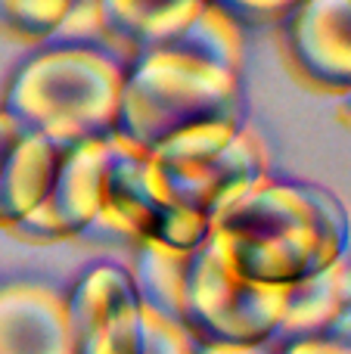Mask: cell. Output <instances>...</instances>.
Here are the masks:
<instances>
[{
	"label": "cell",
	"mask_w": 351,
	"mask_h": 354,
	"mask_svg": "<svg viewBox=\"0 0 351 354\" xmlns=\"http://www.w3.org/2000/svg\"><path fill=\"white\" fill-rule=\"evenodd\" d=\"M97 0H0V35L22 44H44L78 19L93 22Z\"/></svg>",
	"instance_id": "15"
},
{
	"label": "cell",
	"mask_w": 351,
	"mask_h": 354,
	"mask_svg": "<svg viewBox=\"0 0 351 354\" xmlns=\"http://www.w3.org/2000/svg\"><path fill=\"white\" fill-rule=\"evenodd\" d=\"M283 305L286 289L246 280L215 230L190 255L180 324L199 345H271Z\"/></svg>",
	"instance_id": "6"
},
{
	"label": "cell",
	"mask_w": 351,
	"mask_h": 354,
	"mask_svg": "<svg viewBox=\"0 0 351 354\" xmlns=\"http://www.w3.org/2000/svg\"><path fill=\"white\" fill-rule=\"evenodd\" d=\"M211 230L246 280L290 289L351 252V214L333 189L311 180H258L224 208Z\"/></svg>",
	"instance_id": "2"
},
{
	"label": "cell",
	"mask_w": 351,
	"mask_h": 354,
	"mask_svg": "<svg viewBox=\"0 0 351 354\" xmlns=\"http://www.w3.org/2000/svg\"><path fill=\"white\" fill-rule=\"evenodd\" d=\"M205 3L227 16L236 28H258L283 22L302 0H205Z\"/></svg>",
	"instance_id": "16"
},
{
	"label": "cell",
	"mask_w": 351,
	"mask_h": 354,
	"mask_svg": "<svg viewBox=\"0 0 351 354\" xmlns=\"http://www.w3.org/2000/svg\"><path fill=\"white\" fill-rule=\"evenodd\" d=\"M211 224L190 208L178 205L162 189L149 168V156L140 147L109 137V162L103 177V205L84 233V243L99 245H131L155 243L162 249L193 255L209 239Z\"/></svg>",
	"instance_id": "5"
},
{
	"label": "cell",
	"mask_w": 351,
	"mask_h": 354,
	"mask_svg": "<svg viewBox=\"0 0 351 354\" xmlns=\"http://www.w3.org/2000/svg\"><path fill=\"white\" fill-rule=\"evenodd\" d=\"M106 162H109V137L66 149L47 199L10 233L35 245L81 239L93 227L99 205H103Z\"/></svg>",
	"instance_id": "8"
},
{
	"label": "cell",
	"mask_w": 351,
	"mask_h": 354,
	"mask_svg": "<svg viewBox=\"0 0 351 354\" xmlns=\"http://www.w3.org/2000/svg\"><path fill=\"white\" fill-rule=\"evenodd\" d=\"M339 112H342V118H345V122H351V91L339 97Z\"/></svg>",
	"instance_id": "21"
},
{
	"label": "cell",
	"mask_w": 351,
	"mask_h": 354,
	"mask_svg": "<svg viewBox=\"0 0 351 354\" xmlns=\"http://www.w3.org/2000/svg\"><path fill=\"white\" fill-rule=\"evenodd\" d=\"M196 354H271V345H199Z\"/></svg>",
	"instance_id": "20"
},
{
	"label": "cell",
	"mask_w": 351,
	"mask_h": 354,
	"mask_svg": "<svg viewBox=\"0 0 351 354\" xmlns=\"http://www.w3.org/2000/svg\"><path fill=\"white\" fill-rule=\"evenodd\" d=\"M72 354H140L143 301L131 270L97 261L66 292Z\"/></svg>",
	"instance_id": "7"
},
{
	"label": "cell",
	"mask_w": 351,
	"mask_h": 354,
	"mask_svg": "<svg viewBox=\"0 0 351 354\" xmlns=\"http://www.w3.org/2000/svg\"><path fill=\"white\" fill-rule=\"evenodd\" d=\"M0 354H72L66 292L37 280L3 283Z\"/></svg>",
	"instance_id": "10"
},
{
	"label": "cell",
	"mask_w": 351,
	"mask_h": 354,
	"mask_svg": "<svg viewBox=\"0 0 351 354\" xmlns=\"http://www.w3.org/2000/svg\"><path fill=\"white\" fill-rule=\"evenodd\" d=\"M62 153L66 149H59L35 131L19 134L0 171V227L3 230L19 227L28 214L41 208L53 187Z\"/></svg>",
	"instance_id": "13"
},
{
	"label": "cell",
	"mask_w": 351,
	"mask_h": 354,
	"mask_svg": "<svg viewBox=\"0 0 351 354\" xmlns=\"http://www.w3.org/2000/svg\"><path fill=\"white\" fill-rule=\"evenodd\" d=\"M187 264H190V255L162 249V245H155V243L137 245L134 264H131L128 270H131V280H134L143 308H149V311L180 324Z\"/></svg>",
	"instance_id": "14"
},
{
	"label": "cell",
	"mask_w": 351,
	"mask_h": 354,
	"mask_svg": "<svg viewBox=\"0 0 351 354\" xmlns=\"http://www.w3.org/2000/svg\"><path fill=\"white\" fill-rule=\"evenodd\" d=\"M292 72L321 93L351 91V0H302L283 19Z\"/></svg>",
	"instance_id": "9"
},
{
	"label": "cell",
	"mask_w": 351,
	"mask_h": 354,
	"mask_svg": "<svg viewBox=\"0 0 351 354\" xmlns=\"http://www.w3.org/2000/svg\"><path fill=\"white\" fill-rule=\"evenodd\" d=\"M146 156L162 189L209 224L267 177V153L246 122L199 124Z\"/></svg>",
	"instance_id": "4"
},
{
	"label": "cell",
	"mask_w": 351,
	"mask_h": 354,
	"mask_svg": "<svg viewBox=\"0 0 351 354\" xmlns=\"http://www.w3.org/2000/svg\"><path fill=\"white\" fill-rule=\"evenodd\" d=\"M124 59L91 41L44 47L16 68L0 109L59 149L115 134Z\"/></svg>",
	"instance_id": "3"
},
{
	"label": "cell",
	"mask_w": 351,
	"mask_h": 354,
	"mask_svg": "<svg viewBox=\"0 0 351 354\" xmlns=\"http://www.w3.org/2000/svg\"><path fill=\"white\" fill-rule=\"evenodd\" d=\"M271 354H351V342L342 336L333 339H298V342L274 345Z\"/></svg>",
	"instance_id": "18"
},
{
	"label": "cell",
	"mask_w": 351,
	"mask_h": 354,
	"mask_svg": "<svg viewBox=\"0 0 351 354\" xmlns=\"http://www.w3.org/2000/svg\"><path fill=\"white\" fill-rule=\"evenodd\" d=\"M351 324V255L286 289V305L271 345L333 339Z\"/></svg>",
	"instance_id": "11"
},
{
	"label": "cell",
	"mask_w": 351,
	"mask_h": 354,
	"mask_svg": "<svg viewBox=\"0 0 351 354\" xmlns=\"http://www.w3.org/2000/svg\"><path fill=\"white\" fill-rule=\"evenodd\" d=\"M199 342L184 324L143 308V348L140 354H196Z\"/></svg>",
	"instance_id": "17"
},
{
	"label": "cell",
	"mask_w": 351,
	"mask_h": 354,
	"mask_svg": "<svg viewBox=\"0 0 351 354\" xmlns=\"http://www.w3.org/2000/svg\"><path fill=\"white\" fill-rule=\"evenodd\" d=\"M205 0H97L93 25L131 56L178 41L205 10Z\"/></svg>",
	"instance_id": "12"
},
{
	"label": "cell",
	"mask_w": 351,
	"mask_h": 354,
	"mask_svg": "<svg viewBox=\"0 0 351 354\" xmlns=\"http://www.w3.org/2000/svg\"><path fill=\"white\" fill-rule=\"evenodd\" d=\"M211 122H243V28L205 6L178 41L124 62L115 134L149 153Z\"/></svg>",
	"instance_id": "1"
},
{
	"label": "cell",
	"mask_w": 351,
	"mask_h": 354,
	"mask_svg": "<svg viewBox=\"0 0 351 354\" xmlns=\"http://www.w3.org/2000/svg\"><path fill=\"white\" fill-rule=\"evenodd\" d=\"M19 134H22V128L0 109V171H3V162H6V156H10L12 143L19 140Z\"/></svg>",
	"instance_id": "19"
}]
</instances>
